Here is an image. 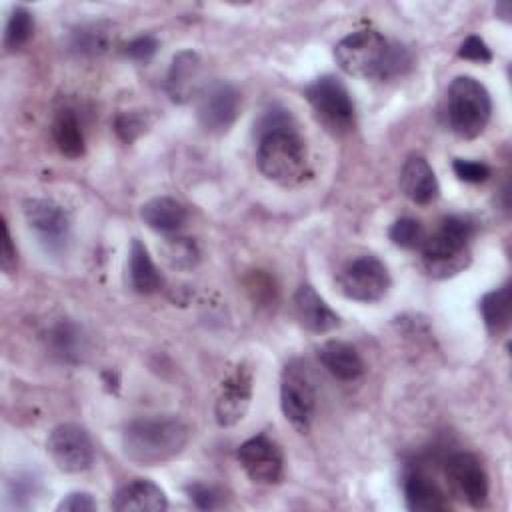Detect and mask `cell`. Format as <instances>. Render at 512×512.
<instances>
[{
  "label": "cell",
  "instance_id": "cell-27",
  "mask_svg": "<svg viewBox=\"0 0 512 512\" xmlns=\"http://www.w3.org/2000/svg\"><path fill=\"white\" fill-rule=\"evenodd\" d=\"M162 252L166 262L176 270H190L200 260V250L190 238H166Z\"/></svg>",
  "mask_w": 512,
  "mask_h": 512
},
{
  "label": "cell",
  "instance_id": "cell-37",
  "mask_svg": "<svg viewBox=\"0 0 512 512\" xmlns=\"http://www.w3.org/2000/svg\"><path fill=\"white\" fill-rule=\"evenodd\" d=\"M494 10H496V14H502L504 20H508V16L512 12V4L510 2H500V4H496Z\"/></svg>",
  "mask_w": 512,
  "mask_h": 512
},
{
  "label": "cell",
  "instance_id": "cell-26",
  "mask_svg": "<svg viewBox=\"0 0 512 512\" xmlns=\"http://www.w3.org/2000/svg\"><path fill=\"white\" fill-rule=\"evenodd\" d=\"M32 30H34V18H32L30 10L24 8V6H16L10 12V18L6 22L4 48L8 52L18 50L22 44L28 42V38L32 36Z\"/></svg>",
  "mask_w": 512,
  "mask_h": 512
},
{
  "label": "cell",
  "instance_id": "cell-5",
  "mask_svg": "<svg viewBox=\"0 0 512 512\" xmlns=\"http://www.w3.org/2000/svg\"><path fill=\"white\" fill-rule=\"evenodd\" d=\"M492 100L484 84L472 76H456L446 92V116L452 132L464 140L482 134L490 120Z\"/></svg>",
  "mask_w": 512,
  "mask_h": 512
},
{
  "label": "cell",
  "instance_id": "cell-35",
  "mask_svg": "<svg viewBox=\"0 0 512 512\" xmlns=\"http://www.w3.org/2000/svg\"><path fill=\"white\" fill-rule=\"evenodd\" d=\"M54 336V342H56V350L60 352V354H64L66 358L68 356H72V354H76L74 350H76V332L70 328V326H58L56 328V332L52 334Z\"/></svg>",
  "mask_w": 512,
  "mask_h": 512
},
{
  "label": "cell",
  "instance_id": "cell-34",
  "mask_svg": "<svg viewBox=\"0 0 512 512\" xmlns=\"http://www.w3.org/2000/svg\"><path fill=\"white\" fill-rule=\"evenodd\" d=\"M56 510L58 512H92L96 510V500L88 492H72L58 502Z\"/></svg>",
  "mask_w": 512,
  "mask_h": 512
},
{
  "label": "cell",
  "instance_id": "cell-11",
  "mask_svg": "<svg viewBox=\"0 0 512 512\" xmlns=\"http://www.w3.org/2000/svg\"><path fill=\"white\" fill-rule=\"evenodd\" d=\"M236 458L248 478L256 484H276L282 478V452L266 434L252 436L240 444Z\"/></svg>",
  "mask_w": 512,
  "mask_h": 512
},
{
  "label": "cell",
  "instance_id": "cell-4",
  "mask_svg": "<svg viewBox=\"0 0 512 512\" xmlns=\"http://www.w3.org/2000/svg\"><path fill=\"white\" fill-rule=\"evenodd\" d=\"M474 234V224L464 216H448L438 230L424 238L422 258L430 276L446 278L464 270L470 262L468 242Z\"/></svg>",
  "mask_w": 512,
  "mask_h": 512
},
{
  "label": "cell",
  "instance_id": "cell-24",
  "mask_svg": "<svg viewBox=\"0 0 512 512\" xmlns=\"http://www.w3.org/2000/svg\"><path fill=\"white\" fill-rule=\"evenodd\" d=\"M114 44V30L110 22H92L80 26L70 36V48L80 54H104Z\"/></svg>",
  "mask_w": 512,
  "mask_h": 512
},
{
  "label": "cell",
  "instance_id": "cell-21",
  "mask_svg": "<svg viewBox=\"0 0 512 512\" xmlns=\"http://www.w3.org/2000/svg\"><path fill=\"white\" fill-rule=\"evenodd\" d=\"M128 278L130 286L138 294H154L162 288L164 278L152 262L146 246L140 240H132L128 256Z\"/></svg>",
  "mask_w": 512,
  "mask_h": 512
},
{
  "label": "cell",
  "instance_id": "cell-16",
  "mask_svg": "<svg viewBox=\"0 0 512 512\" xmlns=\"http://www.w3.org/2000/svg\"><path fill=\"white\" fill-rule=\"evenodd\" d=\"M168 508L166 494L150 480L136 478L120 486L112 498L116 512H160Z\"/></svg>",
  "mask_w": 512,
  "mask_h": 512
},
{
  "label": "cell",
  "instance_id": "cell-25",
  "mask_svg": "<svg viewBox=\"0 0 512 512\" xmlns=\"http://www.w3.org/2000/svg\"><path fill=\"white\" fill-rule=\"evenodd\" d=\"M480 312L490 334H500L510 322V286L504 284L480 300Z\"/></svg>",
  "mask_w": 512,
  "mask_h": 512
},
{
  "label": "cell",
  "instance_id": "cell-14",
  "mask_svg": "<svg viewBox=\"0 0 512 512\" xmlns=\"http://www.w3.org/2000/svg\"><path fill=\"white\" fill-rule=\"evenodd\" d=\"M252 398V372L244 366H238L220 388V394L214 404L216 422L220 426H234L238 424L250 406Z\"/></svg>",
  "mask_w": 512,
  "mask_h": 512
},
{
  "label": "cell",
  "instance_id": "cell-1",
  "mask_svg": "<svg viewBox=\"0 0 512 512\" xmlns=\"http://www.w3.org/2000/svg\"><path fill=\"white\" fill-rule=\"evenodd\" d=\"M338 66L358 78L390 80L412 66V54L406 46L386 40L376 30H358L344 36L336 48Z\"/></svg>",
  "mask_w": 512,
  "mask_h": 512
},
{
  "label": "cell",
  "instance_id": "cell-33",
  "mask_svg": "<svg viewBox=\"0 0 512 512\" xmlns=\"http://www.w3.org/2000/svg\"><path fill=\"white\" fill-rule=\"evenodd\" d=\"M186 492H188L190 500H192L200 510H212V508H216V506L220 504V494H218L214 488L206 486V484H190V486L186 488Z\"/></svg>",
  "mask_w": 512,
  "mask_h": 512
},
{
  "label": "cell",
  "instance_id": "cell-36",
  "mask_svg": "<svg viewBox=\"0 0 512 512\" xmlns=\"http://www.w3.org/2000/svg\"><path fill=\"white\" fill-rule=\"evenodd\" d=\"M2 252H0V266L4 272H12L16 266V248L12 246L8 224L2 222Z\"/></svg>",
  "mask_w": 512,
  "mask_h": 512
},
{
  "label": "cell",
  "instance_id": "cell-7",
  "mask_svg": "<svg viewBox=\"0 0 512 512\" xmlns=\"http://www.w3.org/2000/svg\"><path fill=\"white\" fill-rule=\"evenodd\" d=\"M280 408L298 432H308L316 412V390L306 366L300 362H290L282 370Z\"/></svg>",
  "mask_w": 512,
  "mask_h": 512
},
{
  "label": "cell",
  "instance_id": "cell-29",
  "mask_svg": "<svg viewBox=\"0 0 512 512\" xmlns=\"http://www.w3.org/2000/svg\"><path fill=\"white\" fill-rule=\"evenodd\" d=\"M148 126V120H146V114H140V112H122L116 116V122H114V128H116V134L124 140V142H134Z\"/></svg>",
  "mask_w": 512,
  "mask_h": 512
},
{
  "label": "cell",
  "instance_id": "cell-8",
  "mask_svg": "<svg viewBox=\"0 0 512 512\" xmlns=\"http://www.w3.org/2000/svg\"><path fill=\"white\" fill-rule=\"evenodd\" d=\"M344 296L358 302H376L386 296L390 288V274L386 266L372 254L354 258L338 276Z\"/></svg>",
  "mask_w": 512,
  "mask_h": 512
},
{
  "label": "cell",
  "instance_id": "cell-2",
  "mask_svg": "<svg viewBox=\"0 0 512 512\" xmlns=\"http://www.w3.org/2000/svg\"><path fill=\"white\" fill-rule=\"evenodd\" d=\"M190 440V428L178 416H144L122 432V450L140 466H156L176 458Z\"/></svg>",
  "mask_w": 512,
  "mask_h": 512
},
{
  "label": "cell",
  "instance_id": "cell-13",
  "mask_svg": "<svg viewBox=\"0 0 512 512\" xmlns=\"http://www.w3.org/2000/svg\"><path fill=\"white\" fill-rule=\"evenodd\" d=\"M446 474L456 492L474 508L488 498V476L480 460L470 452H456L446 462Z\"/></svg>",
  "mask_w": 512,
  "mask_h": 512
},
{
  "label": "cell",
  "instance_id": "cell-23",
  "mask_svg": "<svg viewBox=\"0 0 512 512\" xmlns=\"http://www.w3.org/2000/svg\"><path fill=\"white\" fill-rule=\"evenodd\" d=\"M52 138L64 156L80 158L84 154V132L72 110H60L56 114L52 122Z\"/></svg>",
  "mask_w": 512,
  "mask_h": 512
},
{
  "label": "cell",
  "instance_id": "cell-12",
  "mask_svg": "<svg viewBox=\"0 0 512 512\" xmlns=\"http://www.w3.org/2000/svg\"><path fill=\"white\" fill-rule=\"evenodd\" d=\"M24 216L48 248L54 250L66 244L70 234V216L62 206L46 198H28L24 202Z\"/></svg>",
  "mask_w": 512,
  "mask_h": 512
},
{
  "label": "cell",
  "instance_id": "cell-3",
  "mask_svg": "<svg viewBox=\"0 0 512 512\" xmlns=\"http://www.w3.org/2000/svg\"><path fill=\"white\" fill-rule=\"evenodd\" d=\"M256 164L260 172L282 186L298 184L306 174V144L296 126L264 132L258 136Z\"/></svg>",
  "mask_w": 512,
  "mask_h": 512
},
{
  "label": "cell",
  "instance_id": "cell-19",
  "mask_svg": "<svg viewBox=\"0 0 512 512\" xmlns=\"http://www.w3.org/2000/svg\"><path fill=\"white\" fill-rule=\"evenodd\" d=\"M404 500L414 512H442L448 508L442 488L422 472H412L404 478Z\"/></svg>",
  "mask_w": 512,
  "mask_h": 512
},
{
  "label": "cell",
  "instance_id": "cell-28",
  "mask_svg": "<svg viewBox=\"0 0 512 512\" xmlns=\"http://www.w3.org/2000/svg\"><path fill=\"white\" fill-rule=\"evenodd\" d=\"M390 240L400 246V248H416L424 242V232L418 220L414 218H398L390 230H388Z\"/></svg>",
  "mask_w": 512,
  "mask_h": 512
},
{
  "label": "cell",
  "instance_id": "cell-10",
  "mask_svg": "<svg viewBox=\"0 0 512 512\" xmlns=\"http://www.w3.org/2000/svg\"><path fill=\"white\" fill-rule=\"evenodd\" d=\"M240 94L224 80H216L200 90L196 114L208 132H226L238 118Z\"/></svg>",
  "mask_w": 512,
  "mask_h": 512
},
{
  "label": "cell",
  "instance_id": "cell-22",
  "mask_svg": "<svg viewBox=\"0 0 512 512\" xmlns=\"http://www.w3.org/2000/svg\"><path fill=\"white\" fill-rule=\"evenodd\" d=\"M186 208L168 196H156L142 204L140 218L156 232H174L186 222Z\"/></svg>",
  "mask_w": 512,
  "mask_h": 512
},
{
  "label": "cell",
  "instance_id": "cell-32",
  "mask_svg": "<svg viewBox=\"0 0 512 512\" xmlns=\"http://www.w3.org/2000/svg\"><path fill=\"white\" fill-rule=\"evenodd\" d=\"M458 56L460 58H466V60H474V62H490L492 60V52L490 48L486 46V42L480 38V36H468L460 50H458Z\"/></svg>",
  "mask_w": 512,
  "mask_h": 512
},
{
  "label": "cell",
  "instance_id": "cell-20",
  "mask_svg": "<svg viewBox=\"0 0 512 512\" xmlns=\"http://www.w3.org/2000/svg\"><path fill=\"white\" fill-rule=\"evenodd\" d=\"M324 368L340 380H356L364 372V362L354 346L342 340H328L318 348Z\"/></svg>",
  "mask_w": 512,
  "mask_h": 512
},
{
  "label": "cell",
  "instance_id": "cell-18",
  "mask_svg": "<svg viewBox=\"0 0 512 512\" xmlns=\"http://www.w3.org/2000/svg\"><path fill=\"white\" fill-rule=\"evenodd\" d=\"M400 188L404 196L416 204H428L438 196V180L422 156H410L400 172Z\"/></svg>",
  "mask_w": 512,
  "mask_h": 512
},
{
  "label": "cell",
  "instance_id": "cell-15",
  "mask_svg": "<svg viewBox=\"0 0 512 512\" xmlns=\"http://www.w3.org/2000/svg\"><path fill=\"white\" fill-rule=\"evenodd\" d=\"M202 60L194 50H182L172 58L166 74V92L172 102H188L200 88Z\"/></svg>",
  "mask_w": 512,
  "mask_h": 512
},
{
  "label": "cell",
  "instance_id": "cell-30",
  "mask_svg": "<svg viewBox=\"0 0 512 512\" xmlns=\"http://www.w3.org/2000/svg\"><path fill=\"white\" fill-rule=\"evenodd\" d=\"M456 176L464 182H472V184H478V182H484L488 176H490V168L484 164V162H474V160H462V158H456L454 164H452Z\"/></svg>",
  "mask_w": 512,
  "mask_h": 512
},
{
  "label": "cell",
  "instance_id": "cell-6",
  "mask_svg": "<svg viewBox=\"0 0 512 512\" xmlns=\"http://www.w3.org/2000/svg\"><path fill=\"white\" fill-rule=\"evenodd\" d=\"M306 100L328 130L348 132L354 126V104L340 78L332 74L316 78L306 88Z\"/></svg>",
  "mask_w": 512,
  "mask_h": 512
},
{
  "label": "cell",
  "instance_id": "cell-9",
  "mask_svg": "<svg viewBox=\"0 0 512 512\" xmlns=\"http://www.w3.org/2000/svg\"><path fill=\"white\" fill-rule=\"evenodd\" d=\"M46 450L52 462L62 472H68V474L88 470L94 460V446L86 428L74 422L58 424L48 436Z\"/></svg>",
  "mask_w": 512,
  "mask_h": 512
},
{
  "label": "cell",
  "instance_id": "cell-17",
  "mask_svg": "<svg viewBox=\"0 0 512 512\" xmlns=\"http://www.w3.org/2000/svg\"><path fill=\"white\" fill-rule=\"evenodd\" d=\"M294 310L300 324L316 334L330 332L340 324L338 314L324 302V298L310 284H302L296 290Z\"/></svg>",
  "mask_w": 512,
  "mask_h": 512
},
{
  "label": "cell",
  "instance_id": "cell-31",
  "mask_svg": "<svg viewBox=\"0 0 512 512\" xmlns=\"http://www.w3.org/2000/svg\"><path fill=\"white\" fill-rule=\"evenodd\" d=\"M156 50H158V40L150 34H144L128 42L124 48V54L136 62H148L156 54Z\"/></svg>",
  "mask_w": 512,
  "mask_h": 512
}]
</instances>
